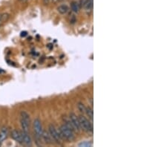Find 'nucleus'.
Segmentation results:
<instances>
[{
  "label": "nucleus",
  "instance_id": "f257e3e1",
  "mask_svg": "<svg viewBox=\"0 0 167 147\" xmlns=\"http://www.w3.org/2000/svg\"><path fill=\"white\" fill-rule=\"evenodd\" d=\"M59 134L63 139H65L68 141H73L75 139L74 130L68 128L65 124L62 125L59 128Z\"/></svg>",
  "mask_w": 167,
  "mask_h": 147
},
{
  "label": "nucleus",
  "instance_id": "f03ea898",
  "mask_svg": "<svg viewBox=\"0 0 167 147\" xmlns=\"http://www.w3.org/2000/svg\"><path fill=\"white\" fill-rule=\"evenodd\" d=\"M30 115L25 111H22L20 112V124L22 127V131L29 132V127H30Z\"/></svg>",
  "mask_w": 167,
  "mask_h": 147
},
{
  "label": "nucleus",
  "instance_id": "7ed1b4c3",
  "mask_svg": "<svg viewBox=\"0 0 167 147\" xmlns=\"http://www.w3.org/2000/svg\"><path fill=\"white\" fill-rule=\"evenodd\" d=\"M78 118H79L81 129H83V131H86V132H92L93 131V126H92V123L88 120V119H87L83 115H79Z\"/></svg>",
  "mask_w": 167,
  "mask_h": 147
},
{
  "label": "nucleus",
  "instance_id": "20e7f679",
  "mask_svg": "<svg viewBox=\"0 0 167 147\" xmlns=\"http://www.w3.org/2000/svg\"><path fill=\"white\" fill-rule=\"evenodd\" d=\"M34 137L36 138V141H39L42 138V126L41 120L39 118H36L34 120Z\"/></svg>",
  "mask_w": 167,
  "mask_h": 147
},
{
  "label": "nucleus",
  "instance_id": "39448f33",
  "mask_svg": "<svg viewBox=\"0 0 167 147\" xmlns=\"http://www.w3.org/2000/svg\"><path fill=\"white\" fill-rule=\"evenodd\" d=\"M48 132L51 135V138H52L53 140H54L56 143H57V144H61L63 138H62L59 132H58V131L57 130V129H56L55 126H54L53 124H50V125H49Z\"/></svg>",
  "mask_w": 167,
  "mask_h": 147
},
{
  "label": "nucleus",
  "instance_id": "423d86ee",
  "mask_svg": "<svg viewBox=\"0 0 167 147\" xmlns=\"http://www.w3.org/2000/svg\"><path fill=\"white\" fill-rule=\"evenodd\" d=\"M69 120L71 121V123L74 128L75 131H80V125H79V118L78 117L75 115L74 113H71L69 115Z\"/></svg>",
  "mask_w": 167,
  "mask_h": 147
},
{
  "label": "nucleus",
  "instance_id": "0eeeda50",
  "mask_svg": "<svg viewBox=\"0 0 167 147\" xmlns=\"http://www.w3.org/2000/svg\"><path fill=\"white\" fill-rule=\"evenodd\" d=\"M11 135L15 141H16L20 144H23L22 131H19L17 129H13L12 131H11Z\"/></svg>",
  "mask_w": 167,
  "mask_h": 147
},
{
  "label": "nucleus",
  "instance_id": "6e6552de",
  "mask_svg": "<svg viewBox=\"0 0 167 147\" xmlns=\"http://www.w3.org/2000/svg\"><path fill=\"white\" fill-rule=\"evenodd\" d=\"M22 140H23V144L27 146H31L32 145V140L30 136L29 132H25V131H22Z\"/></svg>",
  "mask_w": 167,
  "mask_h": 147
},
{
  "label": "nucleus",
  "instance_id": "1a4fd4ad",
  "mask_svg": "<svg viewBox=\"0 0 167 147\" xmlns=\"http://www.w3.org/2000/svg\"><path fill=\"white\" fill-rule=\"evenodd\" d=\"M42 140H44L45 144H51L53 143V139L51 136V135L49 134L48 131H42Z\"/></svg>",
  "mask_w": 167,
  "mask_h": 147
},
{
  "label": "nucleus",
  "instance_id": "9d476101",
  "mask_svg": "<svg viewBox=\"0 0 167 147\" xmlns=\"http://www.w3.org/2000/svg\"><path fill=\"white\" fill-rule=\"evenodd\" d=\"M7 136H8V129L4 126L0 131V142L2 144L7 139Z\"/></svg>",
  "mask_w": 167,
  "mask_h": 147
},
{
  "label": "nucleus",
  "instance_id": "9b49d317",
  "mask_svg": "<svg viewBox=\"0 0 167 147\" xmlns=\"http://www.w3.org/2000/svg\"><path fill=\"white\" fill-rule=\"evenodd\" d=\"M68 11V6L65 5H59L57 7V11L60 13V14H65Z\"/></svg>",
  "mask_w": 167,
  "mask_h": 147
},
{
  "label": "nucleus",
  "instance_id": "f8f14e48",
  "mask_svg": "<svg viewBox=\"0 0 167 147\" xmlns=\"http://www.w3.org/2000/svg\"><path fill=\"white\" fill-rule=\"evenodd\" d=\"M71 10L74 11V13H78L79 11V5L78 2H72L71 4Z\"/></svg>",
  "mask_w": 167,
  "mask_h": 147
},
{
  "label": "nucleus",
  "instance_id": "ddd939ff",
  "mask_svg": "<svg viewBox=\"0 0 167 147\" xmlns=\"http://www.w3.org/2000/svg\"><path fill=\"white\" fill-rule=\"evenodd\" d=\"M86 113L88 115V117H89L91 120H93V117H94V111L91 107H87L86 109Z\"/></svg>",
  "mask_w": 167,
  "mask_h": 147
},
{
  "label": "nucleus",
  "instance_id": "4468645a",
  "mask_svg": "<svg viewBox=\"0 0 167 147\" xmlns=\"http://www.w3.org/2000/svg\"><path fill=\"white\" fill-rule=\"evenodd\" d=\"M77 107H78V109H79V111H80L81 113H83V114L86 113V107L84 106V104H83V102H78Z\"/></svg>",
  "mask_w": 167,
  "mask_h": 147
},
{
  "label": "nucleus",
  "instance_id": "2eb2a0df",
  "mask_svg": "<svg viewBox=\"0 0 167 147\" xmlns=\"http://www.w3.org/2000/svg\"><path fill=\"white\" fill-rule=\"evenodd\" d=\"M92 7H93V0H88L84 8L88 11V10H92Z\"/></svg>",
  "mask_w": 167,
  "mask_h": 147
},
{
  "label": "nucleus",
  "instance_id": "dca6fc26",
  "mask_svg": "<svg viewBox=\"0 0 167 147\" xmlns=\"http://www.w3.org/2000/svg\"><path fill=\"white\" fill-rule=\"evenodd\" d=\"M92 146V143L88 141H84V142H81L80 144H79L78 146L79 147H91Z\"/></svg>",
  "mask_w": 167,
  "mask_h": 147
},
{
  "label": "nucleus",
  "instance_id": "f3484780",
  "mask_svg": "<svg viewBox=\"0 0 167 147\" xmlns=\"http://www.w3.org/2000/svg\"><path fill=\"white\" fill-rule=\"evenodd\" d=\"M87 1H88V0H80V1H79V7H84L85 5H86V4Z\"/></svg>",
  "mask_w": 167,
  "mask_h": 147
},
{
  "label": "nucleus",
  "instance_id": "a211bd4d",
  "mask_svg": "<svg viewBox=\"0 0 167 147\" xmlns=\"http://www.w3.org/2000/svg\"><path fill=\"white\" fill-rule=\"evenodd\" d=\"M28 33L26 32V31H22V32H21V34H20V36H22V37H25V36H27Z\"/></svg>",
  "mask_w": 167,
  "mask_h": 147
},
{
  "label": "nucleus",
  "instance_id": "6ab92c4d",
  "mask_svg": "<svg viewBox=\"0 0 167 147\" xmlns=\"http://www.w3.org/2000/svg\"><path fill=\"white\" fill-rule=\"evenodd\" d=\"M50 1H51V0H44V3H45V5H46V4H48Z\"/></svg>",
  "mask_w": 167,
  "mask_h": 147
},
{
  "label": "nucleus",
  "instance_id": "aec40b11",
  "mask_svg": "<svg viewBox=\"0 0 167 147\" xmlns=\"http://www.w3.org/2000/svg\"><path fill=\"white\" fill-rule=\"evenodd\" d=\"M51 1L54 2H60V1H62V0H51Z\"/></svg>",
  "mask_w": 167,
  "mask_h": 147
},
{
  "label": "nucleus",
  "instance_id": "412c9836",
  "mask_svg": "<svg viewBox=\"0 0 167 147\" xmlns=\"http://www.w3.org/2000/svg\"><path fill=\"white\" fill-rule=\"evenodd\" d=\"M20 2H26V1H28V0H19Z\"/></svg>",
  "mask_w": 167,
  "mask_h": 147
},
{
  "label": "nucleus",
  "instance_id": "4be33fe9",
  "mask_svg": "<svg viewBox=\"0 0 167 147\" xmlns=\"http://www.w3.org/2000/svg\"><path fill=\"white\" fill-rule=\"evenodd\" d=\"M2 145V143H1V142H0V146Z\"/></svg>",
  "mask_w": 167,
  "mask_h": 147
},
{
  "label": "nucleus",
  "instance_id": "5701e85b",
  "mask_svg": "<svg viewBox=\"0 0 167 147\" xmlns=\"http://www.w3.org/2000/svg\"><path fill=\"white\" fill-rule=\"evenodd\" d=\"M1 26H2V25H0V27H1Z\"/></svg>",
  "mask_w": 167,
  "mask_h": 147
}]
</instances>
